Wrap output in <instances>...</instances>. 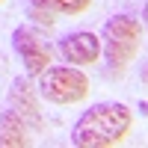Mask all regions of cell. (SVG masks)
Wrapping results in <instances>:
<instances>
[{
  "instance_id": "1",
  "label": "cell",
  "mask_w": 148,
  "mask_h": 148,
  "mask_svg": "<svg viewBox=\"0 0 148 148\" xmlns=\"http://www.w3.org/2000/svg\"><path fill=\"white\" fill-rule=\"evenodd\" d=\"M133 125V113L119 101H104L89 107L71 130V142L77 148H116L125 142Z\"/></svg>"
},
{
  "instance_id": "2",
  "label": "cell",
  "mask_w": 148,
  "mask_h": 148,
  "mask_svg": "<svg viewBox=\"0 0 148 148\" xmlns=\"http://www.w3.org/2000/svg\"><path fill=\"white\" fill-rule=\"evenodd\" d=\"M142 45V24L130 15H113L107 18L101 33V53L110 65V77H121L127 65L136 59Z\"/></svg>"
},
{
  "instance_id": "3",
  "label": "cell",
  "mask_w": 148,
  "mask_h": 148,
  "mask_svg": "<svg viewBox=\"0 0 148 148\" xmlns=\"http://www.w3.org/2000/svg\"><path fill=\"white\" fill-rule=\"evenodd\" d=\"M39 95L56 107L80 104L89 95V77L77 65H47L39 74Z\"/></svg>"
},
{
  "instance_id": "4",
  "label": "cell",
  "mask_w": 148,
  "mask_h": 148,
  "mask_svg": "<svg viewBox=\"0 0 148 148\" xmlns=\"http://www.w3.org/2000/svg\"><path fill=\"white\" fill-rule=\"evenodd\" d=\"M12 47H15V53L24 59V71L30 74V77H39V74L51 65V47H47V42L42 39L39 33H36L33 27H15L12 30Z\"/></svg>"
},
{
  "instance_id": "5",
  "label": "cell",
  "mask_w": 148,
  "mask_h": 148,
  "mask_svg": "<svg viewBox=\"0 0 148 148\" xmlns=\"http://www.w3.org/2000/svg\"><path fill=\"white\" fill-rule=\"evenodd\" d=\"M39 86H33L30 80V74L27 77H15L9 86V107L15 110V113L27 121V125H33L36 130H42L45 127V121H42V107H39Z\"/></svg>"
},
{
  "instance_id": "6",
  "label": "cell",
  "mask_w": 148,
  "mask_h": 148,
  "mask_svg": "<svg viewBox=\"0 0 148 148\" xmlns=\"http://www.w3.org/2000/svg\"><path fill=\"white\" fill-rule=\"evenodd\" d=\"M59 53L68 65H95L101 59V36L89 30H77L59 39Z\"/></svg>"
},
{
  "instance_id": "7",
  "label": "cell",
  "mask_w": 148,
  "mask_h": 148,
  "mask_svg": "<svg viewBox=\"0 0 148 148\" xmlns=\"http://www.w3.org/2000/svg\"><path fill=\"white\" fill-rule=\"evenodd\" d=\"M0 142H3V148H27L30 145L27 121H24L12 107L0 113Z\"/></svg>"
},
{
  "instance_id": "8",
  "label": "cell",
  "mask_w": 148,
  "mask_h": 148,
  "mask_svg": "<svg viewBox=\"0 0 148 148\" xmlns=\"http://www.w3.org/2000/svg\"><path fill=\"white\" fill-rule=\"evenodd\" d=\"M92 6V0H53V12H59V15H83L86 9Z\"/></svg>"
},
{
  "instance_id": "9",
  "label": "cell",
  "mask_w": 148,
  "mask_h": 148,
  "mask_svg": "<svg viewBox=\"0 0 148 148\" xmlns=\"http://www.w3.org/2000/svg\"><path fill=\"white\" fill-rule=\"evenodd\" d=\"M30 18L36 21V24H39V27H47V30H51L53 27V12L51 9H45V6H30Z\"/></svg>"
},
{
  "instance_id": "10",
  "label": "cell",
  "mask_w": 148,
  "mask_h": 148,
  "mask_svg": "<svg viewBox=\"0 0 148 148\" xmlns=\"http://www.w3.org/2000/svg\"><path fill=\"white\" fill-rule=\"evenodd\" d=\"M27 3H30V6H45V9H51L53 0H27ZM51 12H53V9H51Z\"/></svg>"
},
{
  "instance_id": "11",
  "label": "cell",
  "mask_w": 148,
  "mask_h": 148,
  "mask_svg": "<svg viewBox=\"0 0 148 148\" xmlns=\"http://www.w3.org/2000/svg\"><path fill=\"white\" fill-rule=\"evenodd\" d=\"M142 24H145V33H148V3H145V9H142Z\"/></svg>"
},
{
  "instance_id": "12",
  "label": "cell",
  "mask_w": 148,
  "mask_h": 148,
  "mask_svg": "<svg viewBox=\"0 0 148 148\" xmlns=\"http://www.w3.org/2000/svg\"><path fill=\"white\" fill-rule=\"evenodd\" d=\"M139 113H142V116H148V104H139Z\"/></svg>"
},
{
  "instance_id": "13",
  "label": "cell",
  "mask_w": 148,
  "mask_h": 148,
  "mask_svg": "<svg viewBox=\"0 0 148 148\" xmlns=\"http://www.w3.org/2000/svg\"><path fill=\"white\" fill-rule=\"evenodd\" d=\"M142 83H148V65L142 68Z\"/></svg>"
},
{
  "instance_id": "14",
  "label": "cell",
  "mask_w": 148,
  "mask_h": 148,
  "mask_svg": "<svg viewBox=\"0 0 148 148\" xmlns=\"http://www.w3.org/2000/svg\"><path fill=\"white\" fill-rule=\"evenodd\" d=\"M0 3H3V0H0Z\"/></svg>"
},
{
  "instance_id": "15",
  "label": "cell",
  "mask_w": 148,
  "mask_h": 148,
  "mask_svg": "<svg viewBox=\"0 0 148 148\" xmlns=\"http://www.w3.org/2000/svg\"><path fill=\"white\" fill-rule=\"evenodd\" d=\"M0 145H3V142H0Z\"/></svg>"
}]
</instances>
